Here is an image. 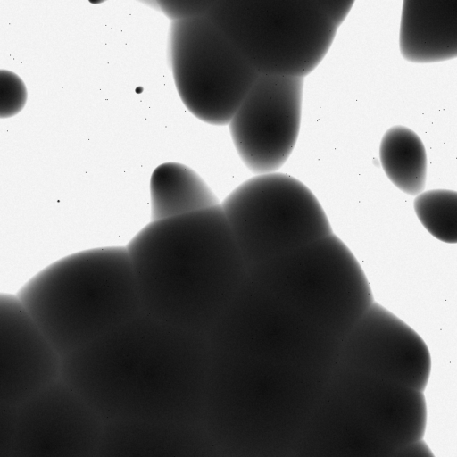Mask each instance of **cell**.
<instances>
[{"label":"cell","instance_id":"obj_1","mask_svg":"<svg viewBox=\"0 0 457 457\" xmlns=\"http://www.w3.org/2000/svg\"><path fill=\"white\" fill-rule=\"evenodd\" d=\"M211 361L206 335L142 310L61 357L59 379L103 422L200 423Z\"/></svg>","mask_w":457,"mask_h":457},{"label":"cell","instance_id":"obj_2","mask_svg":"<svg viewBox=\"0 0 457 457\" xmlns=\"http://www.w3.org/2000/svg\"><path fill=\"white\" fill-rule=\"evenodd\" d=\"M125 248L142 310L198 334L212 328L247 273L220 204L150 221Z\"/></svg>","mask_w":457,"mask_h":457},{"label":"cell","instance_id":"obj_3","mask_svg":"<svg viewBox=\"0 0 457 457\" xmlns=\"http://www.w3.org/2000/svg\"><path fill=\"white\" fill-rule=\"evenodd\" d=\"M278 324L308 345L337 351L374 302L358 261L334 233L249 269Z\"/></svg>","mask_w":457,"mask_h":457},{"label":"cell","instance_id":"obj_4","mask_svg":"<svg viewBox=\"0 0 457 457\" xmlns=\"http://www.w3.org/2000/svg\"><path fill=\"white\" fill-rule=\"evenodd\" d=\"M16 295L60 358L142 312L125 246L95 247L62 257Z\"/></svg>","mask_w":457,"mask_h":457},{"label":"cell","instance_id":"obj_5","mask_svg":"<svg viewBox=\"0 0 457 457\" xmlns=\"http://www.w3.org/2000/svg\"><path fill=\"white\" fill-rule=\"evenodd\" d=\"M206 16L259 75L303 79L338 29L320 0H215Z\"/></svg>","mask_w":457,"mask_h":457},{"label":"cell","instance_id":"obj_6","mask_svg":"<svg viewBox=\"0 0 457 457\" xmlns=\"http://www.w3.org/2000/svg\"><path fill=\"white\" fill-rule=\"evenodd\" d=\"M220 206L247 270L333 234L314 194L278 171L248 179Z\"/></svg>","mask_w":457,"mask_h":457},{"label":"cell","instance_id":"obj_7","mask_svg":"<svg viewBox=\"0 0 457 457\" xmlns=\"http://www.w3.org/2000/svg\"><path fill=\"white\" fill-rule=\"evenodd\" d=\"M168 55L187 109L212 125H227L259 74L207 17L172 21Z\"/></svg>","mask_w":457,"mask_h":457},{"label":"cell","instance_id":"obj_8","mask_svg":"<svg viewBox=\"0 0 457 457\" xmlns=\"http://www.w3.org/2000/svg\"><path fill=\"white\" fill-rule=\"evenodd\" d=\"M303 82L259 75L227 124L238 156L253 174L277 172L291 155L300 132Z\"/></svg>","mask_w":457,"mask_h":457},{"label":"cell","instance_id":"obj_9","mask_svg":"<svg viewBox=\"0 0 457 457\" xmlns=\"http://www.w3.org/2000/svg\"><path fill=\"white\" fill-rule=\"evenodd\" d=\"M337 357L343 368L421 393L431 372L422 337L375 301L345 335Z\"/></svg>","mask_w":457,"mask_h":457},{"label":"cell","instance_id":"obj_10","mask_svg":"<svg viewBox=\"0 0 457 457\" xmlns=\"http://www.w3.org/2000/svg\"><path fill=\"white\" fill-rule=\"evenodd\" d=\"M103 424L58 378L15 408L12 457H96Z\"/></svg>","mask_w":457,"mask_h":457},{"label":"cell","instance_id":"obj_11","mask_svg":"<svg viewBox=\"0 0 457 457\" xmlns=\"http://www.w3.org/2000/svg\"><path fill=\"white\" fill-rule=\"evenodd\" d=\"M60 356L18 296L0 293V405L16 408L59 378Z\"/></svg>","mask_w":457,"mask_h":457},{"label":"cell","instance_id":"obj_12","mask_svg":"<svg viewBox=\"0 0 457 457\" xmlns=\"http://www.w3.org/2000/svg\"><path fill=\"white\" fill-rule=\"evenodd\" d=\"M200 423L104 422L96 457H217Z\"/></svg>","mask_w":457,"mask_h":457},{"label":"cell","instance_id":"obj_13","mask_svg":"<svg viewBox=\"0 0 457 457\" xmlns=\"http://www.w3.org/2000/svg\"><path fill=\"white\" fill-rule=\"evenodd\" d=\"M403 57L430 63L457 55V0H404L399 31Z\"/></svg>","mask_w":457,"mask_h":457},{"label":"cell","instance_id":"obj_14","mask_svg":"<svg viewBox=\"0 0 457 457\" xmlns=\"http://www.w3.org/2000/svg\"><path fill=\"white\" fill-rule=\"evenodd\" d=\"M149 192L151 221L177 218L220 204L194 170L174 162L162 163L153 170Z\"/></svg>","mask_w":457,"mask_h":457},{"label":"cell","instance_id":"obj_15","mask_svg":"<svg viewBox=\"0 0 457 457\" xmlns=\"http://www.w3.org/2000/svg\"><path fill=\"white\" fill-rule=\"evenodd\" d=\"M379 161L386 177L402 192L416 196L424 191L427 153L422 140L411 129L396 125L386 131L379 145Z\"/></svg>","mask_w":457,"mask_h":457},{"label":"cell","instance_id":"obj_16","mask_svg":"<svg viewBox=\"0 0 457 457\" xmlns=\"http://www.w3.org/2000/svg\"><path fill=\"white\" fill-rule=\"evenodd\" d=\"M413 208L421 225L435 238L446 244L457 242L456 191H423L415 196Z\"/></svg>","mask_w":457,"mask_h":457},{"label":"cell","instance_id":"obj_17","mask_svg":"<svg viewBox=\"0 0 457 457\" xmlns=\"http://www.w3.org/2000/svg\"><path fill=\"white\" fill-rule=\"evenodd\" d=\"M28 97L22 79L15 73L0 70V118H9L19 113Z\"/></svg>","mask_w":457,"mask_h":457},{"label":"cell","instance_id":"obj_18","mask_svg":"<svg viewBox=\"0 0 457 457\" xmlns=\"http://www.w3.org/2000/svg\"><path fill=\"white\" fill-rule=\"evenodd\" d=\"M213 0H162L157 7L171 22L206 16Z\"/></svg>","mask_w":457,"mask_h":457},{"label":"cell","instance_id":"obj_19","mask_svg":"<svg viewBox=\"0 0 457 457\" xmlns=\"http://www.w3.org/2000/svg\"><path fill=\"white\" fill-rule=\"evenodd\" d=\"M14 410L0 405V457H12Z\"/></svg>","mask_w":457,"mask_h":457},{"label":"cell","instance_id":"obj_20","mask_svg":"<svg viewBox=\"0 0 457 457\" xmlns=\"http://www.w3.org/2000/svg\"><path fill=\"white\" fill-rule=\"evenodd\" d=\"M353 0H320L322 11L338 28L350 12Z\"/></svg>","mask_w":457,"mask_h":457},{"label":"cell","instance_id":"obj_21","mask_svg":"<svg viewBox=\"0 0 457 457\" xmlns=\"http://www.w3.org/2000/svg\"><path fill=\"white\" fill-rule=\"evenodd\" d=\"M390 457H435L423 439L411 442L398 447Z\"/></svg>","mask_w":457,"mask_h":457},{"label":"cell","instance_id":"obj_22","mask_svg":"<svg viewBox=\"0 0 457 457\" xmlns=\"http://www.w3.org/2000/svg\"><path fill=\"white\" fill-rule=\"evenodd\" d=\"M217 457H227V456L218 454Z\"/></svg>","mask_w":457,"mask_h":457}]
</instances>
